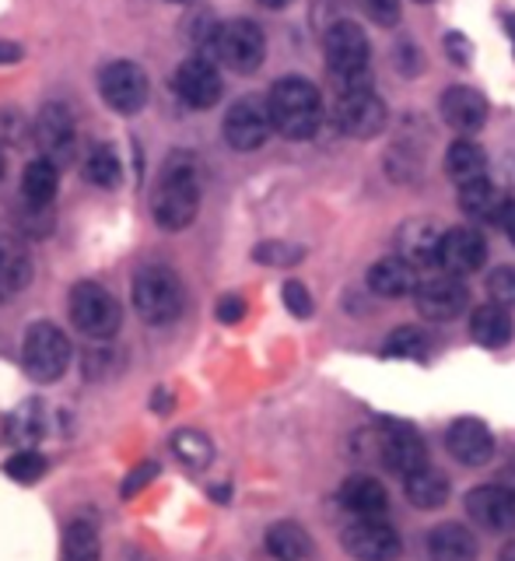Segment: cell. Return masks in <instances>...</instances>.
<instances>
[{"mask_svg": "<svg viewBox=\"0 0 515 561\" xmlns=\"http://www.w3.org/2000/svg\"><path fill=\"white\" fill-rule=\"evenodd\" d=\"M201 210V169L197 158L186 151H175L165 169L162 183L154 190V221L165 232H183L193 225Z\"/></svg>", "mask_w": 515, "mask_h": 561, "instance_id": "1", "label": "cell"}, {"mask_svg": "<svg viewBox=\"0 0 515 561\" xmlns=\"http://www.w3.org/2000/svg\"><path fill=\"white\" fill-rule=\"evenodd\" d=\"M266 105H271L274 130L288 140H309L323 127V99L306 78H281L266 95Z\"/></svg>", "mask_w": 515, "mask_h": 561, "instance_id": "2", "label": "cell"}, {"mask_svg": "<svg viewBox=\"0 0 515 561\" xmlns=\"http://www.w3.org/2000/svg\"><path fill=\"white\" fill-rule=\"evenodd\" d=\"M183 280L162 263H148L134 274V309L151 327H169L183 316Z\"/></svg>", "mask_w": 515, "mask_h": 561, "instance_id": "3", "label": "cell"}, {"mask_svg": "<svg viewBox=\"0 0 515 561\" xmlns=\"http://www.w3.org/2000/svg\"><path fill=\"white\" fill-rule=\"evenodd\" d=\"M323 53H327V67H330L333 81H341L344 88L368 84L371 46H368V35L362 32V25H354V22L330 25L327 39H323Z\"/></svg>", "mask_w": 515, "mask_h": 561, "instance_id": "4", "label": "cell"}, {"mask_svg": "<svg viewBox=\"0 0 515 561\" xmlns=\"http://www.w3.org/2000/svg\"><path fill=\"white\" fill-rule=\"evenodd\" d=\"M22 365L32 382H57L70 365V341L57 323H32L25 330Z\"/></svg>", "mask_w": 515, "mask_h": 561, "instance_id": "5", "label": "cell"}, {"mask_svg": "<svg viewBox=\"0 0 515 561\" xmlns=\"http://www.w3.org/2000/svg\"><path fill=\"white\" fill-rule=\"evenodd\" d=\"M70 320L92 341H110L123 323V312L113 291H105L95 280H78L70 288Z\"/></svg>", "mask_w": 515, "mask_h": 561, "instance_id": "6", "label": "cell"}, {"mask_svg": "<svg viewBox=\"0 0 515 561\" xmlns=\"http://www.w3.org/2000/svg\"><path fill=\"white\" fill-rule=\"evenodd\" d=\"M333 119L336 127H341L347 137H358V140H368V137H379L386 130V102L376 95V88L371 84H354V88H344L341 99L333 105Z\"/></svg>", "mask_w": 515, "mask_h": 561, "instance_id": "7", "label": "cell"}, {"mask_svg": "<svg viewBox=\"0 0 515 561\" xmlns=\"http://www.w3.org/2000/svg\"><path fill=\"white\" fill-rule=\"evenodd\" d=\"M215 57L232 67L236 75H253L260 70L263 57H266V35L256 22L250 18H236V22L218 25L215 35Z\"/></svg>", "mask_w": 515, "mask_h": 561, "instance_id": "8", "label": "cell"}, {"mask_svg": "<svg viewBox=\"0 0 515 561\" xmlns=\"http://www.w3.org/2000/svg\"><path fill=\"white\" fill-rule=\"evenodd\" d=\"M376 453L389 470L403 473V478L428 467V446H424L421 432L414 425H407V421H386L376 432Z\"/></svg>", "mask_w": 515, "mask_h": 561, "instance_id": "9", "label": "cell"}, {"mask_svg": "<svg viewBox=\"0 0 515 561\" xmlns=\"http://www.w3.org/2000/svg\"><path fill=\"white\" fill-rule=\"evenodd\" d=\"M271 134H274V119H271V105H266V99L245 95L225 113V140L236 151H256L266 145Z\"/></svg>", "mask_w": 515, "mask_h": 561, "instance_id": "10", "label": "cell"}, {"mask_svg": "<svg viewBox=\"0 0 515 561\" xmlns=\"http://www.w3.org/2000/svg\"><path fill=\"white\" fill-rule=\"evenodd\" d=\"M99 92H102V99H105V105H110V110H116L123 116H134V113L145 110L151 84H148V75L137 64L116 60V64H110V67L102 70Z\"/></svg>", "mask_w": 515, "mask_h": 561, "instance_id": "11", "label": "cell"}, {"mask_svg": "<svg viewBox=\"0 0 515 561\" xmlns=\"http://www.w3.org/2000/svg\"><path fill=\"white\" fill-rule=\"evenodd\" d=\"M341 543L354 561H397L403 554V540L386 519H354L344 526Z\"/></svg>", "mask_w": 515, "mask_h": 561, "instance_id": "12", "label": "cell"}, {"mask_svg": "<svg viewBox=\"0 0 515 561\" xmlns=\"http://www.w3.org/2000/svg\"><path fill=\"white\" fill-rule=\"evenodd\" d=\"M414 298H417V312L424 316V320L449 323L470 306V288L456 274L442 271L435 277H424L414 291Z\"/></svg>", "mask_w": 515, "mask_h": 561, "instance_id": "13", "label": "cell"}, {"mask_svg": "<svg viewBox=\"0 0 515 561\" xmlns=\"http://www.w3.org/2000/svg\"><path fill=\"white\" fill-rule=\"evenodd\" d=\"M175 95H180L190 110H210V105H218L221 92H225V81L218 75L215 60L207 57H190L180 64V70H175Z\"/></svg>", "mask_w": 515, "mask_h": 561, "instance_id": "14", "label": "cell"}, {"mask_svg": "<svg viewBox=\"0 0 515 561\" xmlns=\"http://www.w3.org/2000/svg\"><path fill=\"white\" fill-rule=\"evenodd\" d=\"M467 513L488 534H512L515 530V488L505 484H481L467 495Z\"/></svg>", "mask_w": 515, "mask_h": 561, "instance_id": "15", "label": "cell"}, {"mask_svg": "<svg viewBox=\"0 0 515 561\" xmlns=\"http://www.w3.org/2000/svg\"><path fill=\"white\" fill-rule=\"evenodd\" d=\"M484 260H488V239H484V232H477V228L459 225L442 236L438 267L446 274H456V277L473 274L484 267Z\"/></svg>", "mask_w": 515, "mask_h": 561, "instance_id": "16", "label": "cell"}, {"mask_svg": "<svg viewBox=\"0 0 515 561\" xmlns=\"http://www.w3.org/2000/svg\"><path fill=\"white\" fill-rule=\"evenodd\" d=\"M446 446L453 453L456 463L464 467H484L491 456H494V435L484 421L477 417H459L449 425L446 432Z\"/></svg>", "mask_w": 515, "mask_h": 561, "instance_id": "17", "label": "cell"}, {"mask_svg": "<svg viewBox=\"0 0 515 561\" xmlns=\"http://www.w3.org/2000/svg\"><path fill=\"white\" fill-rule=\"evenodd\" d=\"M442 119L459 134H477L488 123V99L470 84H453L442 92Z\"/></svg>", "mask_w": 515, "mask_h": 561, "instance_id": "18", "label": "cell"}, {"mask_svg": "<svg viewBox=\"0 0 515 561\" xmlns=\"http://www.w3.org/2000/svg\"><path fill=\"white\" fill-rule=\"evenodd\" d=\"M35 140H39L46 158H53L57 165L75 154V119H70L67 105H60V102L46 105L39 119H35Z\"/></svg>", "mask_w": 515, "mask_h": 561, "instance_id": "19", "label": "cell"}, {"mask_svg": "<svg viewBox=\"0 0 515 561\" xmlns=\"http://www.w3.org/2000/svg\"><path fill=\"white\" fill-rule=\"evenodd\" d=\"M442 228L432 218H411L400 225L397 232V245L400 256L414 267H428V263H438V250H442Z\"/></svg>", "mask_w": 515, "mask_h": 561, "instance_id": "20", "label": "cell"}, {"mask_svg": "<svg viewBox=\"0 0 515 561\" xmlns=\"http://www.w3.org/2000/svg\"><path fill=\"white\" fill-rule=\"evenodd\" d=\"M32 274L35 271L25 242L14 236H0V302H11V298L22 295L32 285Z\"/></svg>", "mask_w": 515, "mask_h": 561, "instance_id": "21", "label": "cell"}, {"mask_svg": "<svg viewBox=\"0 0 515 561\" xmlns=\"http://www.w3.org/2000/svg\"><path fill=\"white\" fill-rule=\"evenodd\" d=\"M365 280H368V291L379 298H407L421 285L414 274V263H407L403 256H386L379 263H371Z\"/></svg>", "mask_w": 515, "mask_h": 561, "instance_id": "22", "label": "cell"}, {"mask_svg": "<svg viewBox=\"0 0 515 561\" xmlns=\"http://www.w3.org/2000/svg\"><path fill=\"white\" fill-rule=\"evenodd\" d=\"M341 505L354 519H382L389 513V495L376 478L354 473V478L341 484Z\"/></svg>", "mask_w": 515, "mask_h": 561, "instance_id": "23", "label": "cell"}, {"mask_svg": "<svg viewBox=\"0 0 515 561\" xmlns=\"http://www.w3.org/2000/svg\"><path fill=\"white\" fill-rule=\"evenodd\" d=\"M57 190H60V165L53 158H35V162L25 165L22 197L32 210H46L57 201Z\"/></svg>", "mask_w": 515, "mask_h": 561, "instance_id": "24", "label": "cell"}, {"mask_svg": "<svg viewBox=\"0 0 515 561\" xmlns=\"http://www.w3.org/2000/svg\"><path fill=\"white\" fill-rule=\"evenodd\" d=\"M432 561H477V537L459 523H438L428 534Z\"/></svg>", "mask_w": 515, "mask_h": 561, "instance_id": "25", "label": "cell"}, {"mask_svg": "<svg viewBox=\"0 0 515 561\" xmlns=\"http://www.w3.org/2000/svg\"><path fill=\"white\" fill-rule=\"evenodd\" d=\"M470 333H473V341L481 344V347H505L512 341V309L499 306V302H488L481 309H473L470 316Z\"/></svg>", "mask_w": 515, "mask_h": 561, "instance_id": "26", "label": "cell"}, {"mask_svg": "<svg viewBox=\"0 0 515 561\" xmlns=\"http://www.w3.org/2000/svg\"><path fill=\"white\" fill-rule=\"evenodd\" d=\"M403 491L414 508H442L449 502V478L435 467H421L403 478Z\"/></svg>", "mask_w": 515, "mask_h": 561, "instance_id": "27", "label": "cell"}, {"mask_svg": "<svg viewBox=\"0 0 515 561\" xmlns=\"http://www.w3.org/2000/svg\"><path fill=\"white\" fill-rule=\"evenodd\" d=\"M446 172L456 186L473 183V180H484L488 175V154L481 145H473L470 137H459L449 145L446 151Z\"/></svg>", "mask_w": 515, "mask_h": 561, "instance_id": "28", "label": "cell"}, {"mask_svg": "<svg viewBox=\"0 0 515 561\" xmlns=\"http://www.w3.org/2000/svg\"><path fill=\"white\" fill-rule=\"evenodd\" d=\"M459 207L467 210V215L473 221H491L499 225V215L505 207V197L499 193V186H494L488 175L484 180H473V183H464L459 186Z\"/></svg>", "mask_w": 515, "mask_h": 561, "instance_id": "29", "label": "cell"}, {"mask_svg": "<svg viewBox=\"0 0 515 561\" xmlns=\"http://www.w3.org/2000/svg\"><path fill=\"white\" fill-rule=\"evenodd\" d=\"M266 551L277 561H306L312 558V537L306 534V526L284 519L266 530Z\"/></svg>", "mask_w": 515, "mask_h": 561, "instance_id": "30", "label": "cell"}, {"mask_svg": "<svg viewBox=\"0 0 515 561\" xmlns=\"http://www.w3.org/2000/svg\"><path fill=\"white\" fill-rule=\"evenodd\" d=\"M64 561H102V540L92 519H75L67 526Z\"/></svg>", "mask_w": 515, "mask_h": 561, "instance_id": "31", "label": "cell"}, {"mask_svg": "<svg viewBox=\"0 0 515 561\" xmlns=\"http://www.w3.org/2000/svg\"><path fill=\"white\" fill-rule=\"evenodd\" d=\"M172 453L180 456V463L190 467V470H204L215 460V446H210V438L197 428H183L172 435Z\"/></svg>", "mask_w": 515, "mask_h": 561, "instance_id": "32", "label": "cell"}, {"mask_svg": "<svg viewBox=\"0 0 515 561\" xmlns=\"http://www.w3.org/2000/svg\"><path fill=\"white\" fill-rule=\"evenodd\" d=\"M84 175L92 186H102V190H113L119 186V175H123V165H119V154L110 148V145H95L84 158Z\"/></svg>", "mask_w": 515, "mask_h": 561, "instance_id": "33", "label": "cell"}, {"mask_svg": "<svg viewBox=\"0 0 515 561\" xmlns=\"http://www.w3.org/2000/svg\"><path fill=\"white\" fill-rule=\"evenodd\" d=\"M386 358H414L421 362L428 355V337H424L421 327H400L386 337V347H382Z\"/></svg>", "mask_w": 515, "mask_h": 561, "instance_id": "34", "label": "cell"}, {"mask_svg": "<svg viewBox=\"0 0 515 561\" xmlns=\"http://www.w3.org/2000/svg\"><path fill=\"white\" fill-rule=\"evenodd\" d=\"M43 432H46V414H43L39 403H25V408L11 417V438H14V443L28 446V443H35V438H43Z\"/></svg>", "mask_w": 515, "mask_h": 561, "instance_id": "35", "label": "cell"}, {"mask_svg": "<svg viewBox=\"0 0 515 561\" xmlns=\"http://www.w3.org/2000/svg\"><path fill=\"white\" fill-rule=\"evenodd\" d=\"M4 473H8V478H14L18 484H35L46 473V456L35 453V449H18L4 463Z\"/></svg>", "mask_w": 515, "mask_h": 561, "instance_id": "36", "label": "cell"}, {"mask_svg": "<svg viewBox=\"0 0 515 561\" xmlns=\"http://www.w3.org/2000/svg\"><path fill=\"white\" fill-rule=\"evenodd\" d=\"M253 256H256V263H266V267H291V263L306 260V250L295 242H260Z\"/></svg>", "mask_w": 515, "mask_h": 561, "instance_id": "37", "label": "cell"}, {"mask_svg": "<svg viewBox=\"0 0 515 561\" xmlns=\"http://www.w3.org/2000/svg\"><path fill=\"white\" fill-rule=\"evenodd\" d=\"M488 291H491V302H499L505 309H515V267L505 263V267H494L488 277Z\"/></svg>", "mask_w": 515, "mask_h": 561, "instance_id": "38", "label": "cell"}, {"mask_svg": "<svg viewBox=\"0 0 515 561\" xmlns=\"http://www.w3.org/2000/svg\"><path fill=\"white\" fill-rule=\"evenodd\" d=\"M358 8L382 28H393L400 22V0H358Z\"/></svg>", "mask_w": 515, "mask_h": 561, "instance_id": "39", "label": "cell"}, {"mask_svg": "<svg viewBox=\"0 0 515 561\" xmlns=\"http://www.w3.org/2000/svg\"><path fill=\"white\" fill-rule=\"evenodd\" d=\"M281 298H284V306H288V312L298 316V320H309V316H312V295H309L306 285H301V280H288L284 291H281Z\"/></svg>", "mask_w": 515, "mask_h": 561, "instance_id": "40", "label": "cell"}, {"mask_svg": "<svg viewBox=\"0 0 515 561\" xmlns=\"http://www.w3.org/2000/svg\"><path fill=\"white\" fill-rule=\"evenodd\" d=\"M446 53H449V60H453V64L467 67L470 57H473V46H470V39H467L464 32H449V35H446Z\"/></svg>", "mask_w": 515, "mask_h": 561, "instance_id": "41", "label": "cell"}, {"mask_svg": "<svg viewBox=\"0 0 515 561\" xmlns=\"http://www.w3.org/2000/svg\"><path fill=\"white\" fill-rule=\"evenodd\" d=\"M215 316H218L221 323H239L242 316H245V298L242 295H225V298H218Z\"/></svg>", "mask_w": 515, "mask_h": 561, "instance_id": "42", "label": "cell"}, {"mask_svg": "<svg viewBox=\"0 0 515 561\" xmlns=\"http://www.w3.org/2000/svg\"><path fill=\"white\" fill-rule=\"evenodd\" d=\"M158 478V463H140L127 481H123V499H130V495H137L140 488L145 484H151Z\"/></svg>", "mask_w": 515, "mask_h": 561, "instance_id": "43", "label": "cell"}, {"mask_svg": "<svg viewBox=\"0 0 515 561\" xmlns=\"http://www.w3.org/2000/svg\"><path fill=\"white\" fill-rule=\"evenodd\" d=\"M397 67L403 70V75H417V53H414V46L411 43H403V46H397Z\"/></svg>", "mask_w": 515, "mask_h": 561, "instance_id": "44", "label": "cell"}, {"mask_svg": "<svg viewBox=\"0 0 515 561\" xmlns=\"http://www.w3.org/2000/svg\"><path fill=\"white\" fill-rule=\"evenodd\" d=\"M499 228L515 242V201L512 197H505V207H502V215H499Z\"/></svg>", "mask_w": 515, "mask_h": 561, "instance_id": "45", "label": "cell"}, {"mask_svg": "<svg viewBox=\"0 0 515 561\" xmlns=\"http://www.w3.org/2000/svg\"><path fill=\"white\" fill-rule=\"evenodd\" d=\"M22 60V46L18 43H0V64H14Z\"/></svg>", "mask_w": 515, "mask_h": 561, "instance_id": "46", "label": "cell"}, {"mask_svg": "<svg viewBox=\"0 0 515 561\" xmlns=\"http://www.w3.org/2000/svg\"><path fill=\"white\" fill-rule=\"evenodd\" d=\"M502 22H505V32H508V39L515 46V14H502Z\"/></svg>", "mask_w": 515, "mask_h": 561, "instance_id": "47", "label": "cell"}, {"mask_svg": "<svg viewBox=\"0 0 515 561\" xmlns=\"http://www.w3.org/2000/svg\"><path fill=\"white\" fill-rule=\"evenodd\" d=\"M499 561H515V537L505 543V548H502V554H499Z\"/></svg>", "mask_w": 515, "mask_h": 561, "instance_id": "48", "label": "cell"}, {"mask_svg": "<svg viewBox=\"0 0 515 561\" xmlns=\"http://www.w3.org/2000/svg\"><path fill=\"white\" fill-rule=\"evenodd\" d=\"M260 4H263V8H274V11H277V8H288V4H295V0H260Z\"/></svg>", "mask_w": 515, "mask_h": 561, "instance_id": "49", "label": "cell"}, {"mask_svg": "<svg viewBox=\"0 0 515 561\" xmlns=\"http://www.w3.org/2000/svg\"><path fill=\"white\" fill-rule=\"evenodd\" d=\"M4 169H8V154H4V148H0V180H4Z\"/></svg>", "mask_w": 515, "mask_h": 561, "instance_id": "50", "label": "cell"}, {"mask_svg": "<svg viewBox=\"0 0 515 561\" xmlns=\"http://www.w3.org/2000/svg\"><path fill=\"white\" fill-rule=\"evenodd\" d=\"M421 4H428V0H421Z\"/></svg>", "mask_w": 515, "mask_h": 561, "instance_id": "51", "label": "cell"}, {"mask_svg": "<svg viewBox=\"0 0 515 561\" xmlns=\"http://www.w3.org/2000/svg\"><path fill=\"white\" fill-rule=\"evenodd\" d=\"M180 4H183V0H180Z\"/></svg>", "mask_w": 515, "mask_h": 561, "instance_id": "52", "label": "cell"}]
</instances>
